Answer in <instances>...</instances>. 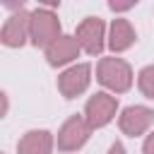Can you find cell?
<instances>
[{
	"label": "cell",
	"mask_w": 154,
	"mask_h": 154,
	"mask_svg": "<svg viewBox=\"0 0 154 154\" xmlns=\"http://www.w3.org/2000/svg\"><path fill=\"white\" fill-rule=\"evenodd\" d=\"M137 87L147 99H154V65H147L137 75Z\"/></svg>",
	"instance_id": "cell-12"
},
{
	"label": "cell",
	"mask_w": 154,
	"mask_h": 154,
	"mask_svg": "<svg viewBox=\"0 0 154 154\" xmlns=\"http://www.w3.org/2000/svg\"><path fill=\"white\" fill-rule=\"evenodd\" d=\"M108 154H125V147H123V142H113V144L108 147Z\"/></svg>",
	"instance_id": "cell-15"
},
{
	"label": "cell",
	"mask_w": 154,
	"mask_h": 154,
	"mask_svg": "<svg viewBox=\"0 0 154 154\" xmlns=\"http://www.w3.org/2000/svg\"><path fill=\"white\" fill-rule=\"evenodd\" d=\"M152 123H154V111L147 106H140V103L123 108V113L118 116V128L130 137L144 135L152 128Z\"/></svg>",
	"instance_id": "cell-8"
},
{
	"label": "cell",
	"mask_w": 154,
	"mask_h": 154,
	"mask_svg": "<svg viewBox=\"0 0 154 154\" xmlns=\"http://www.w3.org/2000/svg\"><path fill=\"white\" fill-rule=\"evenodd\" d=\"M116 111H118V96H113L108 91H96L84 103V118L94 130L108 125L116 118Z\"/></svg>",
	"instance_id": "cell-4"
},
{
	"label": "cell",
	"mask_w": 154,
	"mask_h": 154,
	"mask_svg": "<svg viewBox=\"0 0 154 154\" xmlns=\"http://www.w3.org/2000/svg\"><path fill=\"white\" fill-rule=\"evenodd\" d=\"M53 135L48 130H29L17 142V154H53Z\"/></svg>",
	"instance_id": "cell-10"
},
{
	"label": "cell",
	"mask_w": 154,
	"mask_h": 154,
	"mask_svg": "<svg viewBox=\"0 0 154 154\" xmlns=\"http://www.w3.org/2000/svg\"><path fill=\"white\" fill-rule=\"evenodd\" d=\"M142 154H154V130L147 135V140L142 144Z\"/></svg>",
	"instance_id": "cell-13"
},
{
	"label": "cell",
	"mask_w": 154,
	"mask_h": 154,
	"mask_svg": "<svg viewBox=\"0 0 154 154\" xmlns=\"http://www.w3.org/2000/svg\"><path fill=\"white\" fill-rule=\"evenodd\" d=\"M60 34V19L51 7H36L31 12V24H29V41L36 48H48L53 41H58Z\"/></svg>",
	"instance_id": "cell-2"
},
{
	"label": "cell",
	"mask_w": 154,
	"mask_h": 154,
	"mask_svg": "<svg viewBox=\"0 0 154 154\" xmlns=\"http://www.w3.org/2000/svg\"><path fill=\"white\" fill-rule=\"evenodd\" d=\"M135 41H137V34H135V29H132V24L128 19L118 17V19L111 22V29H108V48L113 53L128 51Z\"/></svg>",
	"instance_id": "cell-11"
},
{
	"label": "cell",
	"mask_w": 154,
	"mask_h": 154,
	"mask_svg": "<svg viewBox=\"0 0 154 154\" xmlns=\"http://www.w3.org/2000/svg\"><path fill=\"white\" fill-rule=\"evenodd\" d=\"M108 7H111L113 12H123V10H130V7H135V2H125V5H120V2H108Z\"/></svg>",
	"instance_id": "cell-14"
},
{
	"label": "cell",
	"mask_w": 154,
	"mask_h": 154,
	"mask_svg": "<svg viewBox=\"0 0 154 154\" xmlns=\"http://www.w3.org/2000/svg\"><path fill=\"white\" fill-rule=\"evenodd\" d=\"M29 24H31V12H26L24 7L14 10L5 19V24L0 29L2 46H7V48H22L26 43V38H29Z\"/></svg>",
	"instance_id": "cell-6"
},
{
	"label": "cell",
	"mask_w": 154,
	"mask_h": 154,
	"mask_svg": "<svg viewBox=\"0 0 154 154\" xmlns=\"http://www.w3.org/2000/svg\"><path fill=\"white\" fill-rule=\"evenodd\" d=\"M79 51H82L79 41H77L75 36L63 34L58 41H53V43L46 48V60H48V65H53V67H63V65L72 63V60L79 55Z\"/></svg>",
	"instance_id": "cell-9"
},
{
	"label": "cell",
	"mask_w": 154,
	"mask_h": 154,
	"mask_svg": "<svg viewBox=\"0 0 154 154\" xmlns=\"http://www.w3.org/2000/svg\"><path fill=\"white\" fill-rule=\"evenodd\" d=\"M75 38L79 41V46H82L84 53H89V55H99V53L103 51V46L108 43L103 19H99V17H87V19H82L79 26H77Z\"/></svg>",
	"instance_id": "cell-5"
},
{
	"label": "cell",
	"mask_w": 154,
	"mask_h": 154,
	"mask_svg": "<svg viewBox=\"0 0 154 154\" xmlns=\"http://www.w3.org/2000/svg\"><path fill=\"white\" fill-rule=\"evenodd\" d=\"M89 82H91V65L77 63L58 77V89L65 99H75V96H79L89 89Z\"/></svg>",
	"instance_id": "cell-7"
},
{
	"label": "cell",
	"mask_w": 154,
	"mask_h": 154,
	"mask_svg": "<svg viewBox=\"0 0 154 154\" xmlns=\"http://www.w3.org/2000/svg\"><path fill=\"white\" fill-rule=\"evenodd\" d=\"M91 125L87 123V118L84 116H70L65 123H63V128L58 130V137H55V144H58V149L60 152H77V149H82L84 144H87V140L91 137Z\"/></svg>",
	"instance_id": "cell-3"
},
{
	"label": "cell",
	"mask_w": 154,
	"mask_h": 154,
	"mask_svg": "<svg viewBox=\"0 0 154 154\" xmlns=\"http://www.w3.org/2000/svg\"><path fill=\"white\" fill-rule=\"evenodd\" d=\"M96 79L113 94H125L132 87V70L123 58H101L96 65Z\"/></svg>",
	"instance_id": "cell-1"
}]
</instances>
